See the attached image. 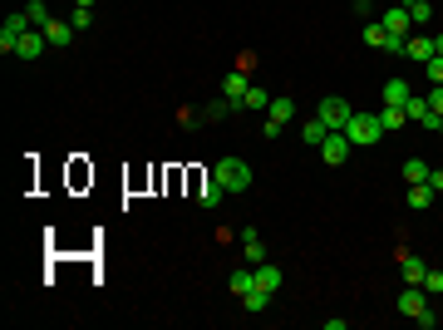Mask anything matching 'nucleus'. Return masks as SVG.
Returning <instances> with one entry per match:
<instances>
[{
  "mask_svg": "<svg viewBox=\"0 0 443 330\" xmlns=\"http://www.w3.org/2000/svg\"><path fill=\"white\" fill-rule=\"evenodd\" d=\"M286 118H296V104H291V99H271V109H266V123H261V133H266V138H276Z\"/></svg>",
  "mask_w": 443,
  "mask_h": 330,
  "instance_id": "6e6552de",
  "label": "nucleus"
},
{
  "mask_svg": "<svg viewBox=\"0 0 443 330\" xmlns=\"http://www.w3.org/2000/svg\"><path fill=\"white\" fill-rule=\"evenodd\" d=\"M281 281H286V271H281L276 261H261V266H256V286H266V291H281Z\"/></svg>",
  "mask_w": 443,
  "mask_h": 330,
  "instance_id": "4468645a",
  "label": "nucleus"
},
{
  "mask_svg": "<svg viewBox=\"0 0 443 330\" xmlns=\"http://www.w3.org/2000/svg\"><path fill=\"white\" fill-rule=\"evenodd\" d=\"M379 25H384L394 40H409V35H414V20H409V10H404V5H389V10L379 15Z\"/></svg>",
  "mask_w": 443,
  "mask_h": 330,
  "instance_id": "0eeeda50",
  "label": "nucleus"
},
{
  "mask_svg": "<svg viewBox=\"0 0 443 330\" xmlns=\"http://www.w3.org/2000/svg\"><path fill=\"white\" fill-rule=\"evenodd\" d=\"M389 40H394V35H389L379 20H374V25H364V45H374V50H389Z\"/></svg>",
  "mask_w": 443,
  "mask_h": 330,
  "instance_id": "b1692460",
  "label": "nucleus"
},
{
  "mask_svg": "<svg viewBox=\"0 0 443 330\" xmlns=\"http://www.w3.org/2000/svg\"><path fill=\"white\" fill-rule=\"evenodd\" d=\"M429 109L443 113V84H434V94H429Z\"/></svg>",
  "mask_w": 443,
  "mask_h": 330,
  "instance_id": "473e14b6",
  "label": "nucleus"
},
{
  "mask_svg": "<svg viewBox=\"0 0 443 330\" xmlns=\"http://www.w3.org/2000/svg\"><path fill=\"white\" fill-rule=\"evenodd\" d=\"M409 99H414V94H409V84H404V79H389V84H384V104H399V109H404Z\"/></svg>",
  "mask_w": 443,
  "mask_h": 330,
  "instance_id": "412c9836",
  "label": "nucleus"
},
{
  "mask_svg": "<svg viewBox=\"0 0 443 330\" xmlns=\"http://www.w3.org/2000/svg\"><path fill=\"white\" fill-rule=\"evenodd\" d=\"M241 109H271V94L251 84V89H246V99H241Z\"/></svg>",
  "mask_w": 443,
  "mask_h": 330,
  "instance_id": "cd10ccee",
  "label": "nucleus"
},
{
  "mask_svg": "<svg viewBox=\"0 0 443 330\" xmlns=\"http://www.w3.org/2000/svg\"><path fill=\"white\" fill-rule=\"evenodd\" d=\"M89 20H94V5H74L69 25H74V30H89Z\"/></svg>",
  "mask_w": 443,
  "mask_h": 330,
  "instance_id": "c85d7f7f",
  "label": "nucleus"
},
{
  "mask_svg": "<svg viewBox=\"0 0 443 330\" xmlns=\"http://www.w3.org/2000/svg\"><path fill=\"white\" fill-rule=\"evenodd\" d=\"M355 5H359V10H369V5H374V0H355Z\"/></svg>",
  "mask_w": 443,
  "mask_h": 330,
  "instance_id": "c9c22d12",
  "label": "nucleus"
},
{
  "mask_svg": "<svg viewBox=\"0 0 443 330\" xmlns=\"http://www.w3.org/2000/svg\"><path fill=\"white\" fill-rule=\"evenodd\" d=\"M404 10H409L414 25H429V20H434V5H429V0H404Z\"/></svg>",
  "mask_w": 443,
  "mask_h": 330,
  "instance_id": "a878e982",
  "label": "nucleus"
},
{
  "mask_svg": "<svg viewBox=\"0 0 443 330\" xmlns=\"http://www.w3.org/2000/svg\"><path fill=\"white\" fill-rule=\"evenodd\" d=\"M222 203H226V188H222L217 178H207V183L197 188V207H207V212H212V207H222Z\"/></svg>",
  "mask_w": 443,
  "mask_h": 330,
  "instance_id": "9b49d317",
  "label": "nucleus"
},
{
  "mask_svg": "<svg viewBox=\"0 0 443 330\" xmlns=\"http://www.w3.org/2000/svg\"><path fill=\"white\" fill-rule=\"evenodd\" d=\"M74 35H79V30H74L69 20H50V25H45V40H50V45H69Z\"/></svg>",
  "mask_w": 443,
  "mask_h": 330,
  "instance_id": "dca6fc26",
  "label": "nucleus"
},
{
  "mask_svg": "<svg viewBox=\"0 0 443 330\" xmlns=\"http://www.w3.org/2000/svg\"><path fill=\"white\" fill-rule=\"evenodd\" d=\"M429 188H434V193L443 198V168H434V173H429Z\"/></svg>",
  "mask_w": 443,
  "mask_h": 330,
  "instance_id": "72a5a7b5",
  "label": "nucleus"
},
{
  "mask_svg": "<svg viewBox=\"0 0 443 330\" xmlns=\"http://www.w3.org/2000/svg\"><path fill=\"white\" fill-rule=\"evenodd\" d=\"M45 45H50V40H45V30H25V35L15 40V59H40V55H45Z\"/></svg>",
  "mask_w": 443,
  "mask_h": 330,
  "instance_id": "1a4fd4ad",
  "label": "nucleus"
},
{
  "mask_svg": "<svg viewBox=\"0 0 443 330\" xmlns=\"http://www.w3.org/2000/svg\"><path fill=\"white\" fill-rule=\"evenodd\" d=\"M424 291H429V296H443V271H429V276H424Z\"/></svg>",
  "mask_w": 443,
  "mask_h": 330,
  "instance_id": "7c9ffc66",
  "label": "nucleus"
},
{
  "mask_svg": "<svg viewBox=\"0 0 443 330\" xmlns=\"http://www.w3.org/2000/svg\"><path fill=\"white\" fill-rule=\"evenodd\" d=\"M399 266H404V286H424V276H429L424 256H414V251H399Z\"/></svg>",
  "mask_w": 443,
  "mask_h": 330,
  "instance_id": "9d476101",
  "label": "nucleus"
},
{
  "mask_svg": "<svg viewBox=\"0 0 443 330\" xmlns=\"http://www.w3.org/2000/svg\"><path fill=\"white\" fill-rule=\"evenodd\" d=\"M178 123H183V128H197V123H202V113L192 109V104H183V109H178Z\"/></svg>",
  "mask_w": 443,
  "mask_h": 330,
  "instance_id": "c756f323",
  "label": "nucleus"
},
{
  "mask_svg": "<svg viewBox=\"0 0 443 330\" xmlns=\"http://www.w3.org/2000/svg\"><path fill=\"white\" fill-rule=\"evenodd\" d=\"M404 113H409V118H419V123H424V128H429V123H434V109H429V99H419V94H414V99H409V104H404Z\"/></svg>",
  "mask_w": 443,
  "mask_h": 330,
  "instance_id": "5701e85b",
  "label": "nucleus"
},
{
  "mask_svg": "<svg viewBox=\"0 0 443 330\" xmlns=\"http://www.w3.org/2000/svg\"><path fill=\"white\" fill-rule=\"evenodd\" d=\"M326 133H330V128H326V118H311V123L301 128V138H306L311 148H321V143H326Z\"/></svg>",
  "mask_w": 443,
  "mask_h": 330,
  "instance_id": "393cba45",
  "label": "nucleus"
},
{
  "mask_svg": "<svg viewBox=\"0 0 443 330\" xmlns=\"http://www.w3.org/2000/svg\"><path fill=\"white\" fill-rule=\"evenodd\" d=\"M434 198H439V193H434L429 183H409V193H404V203H409L414 212H424V207H434Z\"/></svg>",
  "mask_w": 443,
  "mask_h": 330,
  "instance_id": "f8f14e48",
  "label": "nucleus"
},
{
  "mask_svg": "<svg viewBox=\"0 0 443 330\" xmlns=\"http://www.w3.org/2000/svg\"><path fill=\"white\" fill-rule=\"evenodd\" d=\"M424 74H429V79H434V84H443V55H434V59H429V64H424Z\"/></svg>",
  "mask_w": 443,
  "mask_h": 330,
  "instance_id": "2f4dec72",
  "label": "nucleus"
},
{
  "mask_svg": "<svg viewBox=\"0 0 443 330\" xmlns=\"http://www.w3.org/2000/svg\"><path fill=\"white\" fill-rule=\"evenodd\" d=\"M212 178L226 188V198H236V193H246V188H251V163H246V158H217Z\"/></svg>",
  "mask_w": 443,
  "mask_h": 330,
  "instance_id": "f257e3e1",
  "label": "nucleus"
},
{
  "mask_svg": "<svg viewBox=\"0 0 443 330\" xmlns=\"http://www.w3.org/2000/svg\"><path fill=\"white\" fill-rule=\"evenodd\" d=\"M271 296H276V291H266V286H251L241 301H246V311H251V316H261V311L271 306Z\"/></svg>",
  "mask_w": 443,
  "mask_h": 330,
  "instance_id": "aec40b11",
  "label": "nucleus"
},
{
  "mask_svg": "<svg viewBox=\"0 0 443 330\" xmlns=\"http://www.w3.org/2000/svg\"><path fill=\"white\" fill-rule=\"evenodd\" d=\"M434 50H439V55H443V35H434Z\"/></svg>",
  "mask_w": 443,
  "mask_h": 330,
  "instance_id": "f704fd0d",
  "label": "nucleus"
},
{
  "mask_svg": "<svg viewBox=\"0 0 443 330\" xmlns=\"http://www.w3.org/2000/svg\"><path fill=\"white\" fill-rule=\"evenodd\" d=\"M74 5H94V0H74Z\"/></svg>",
  "mask_w": 443,
  "mask_h": 330,
  "instance_id": "e433bc0d",
  "label": "nucleus"
},
{
  "mask_svg": "<svg viewBox=\"0 0 443 330\" xmlns=\"http://www.w3.org/2000/svg\"><path fill=\"white\" fill-rule=\"evenodd\" d=\"M429 173H434V168H429L424 158H404V183H429Z\"/></svg>",
  "mask_w": 443,
  "mask_h": 330,
  "instance_id": "4be33fe9",
  "label": "nucleus"
},
{
  "mask_svg": "<svg viewBox=\"0 0 443 330\" xmlns=\"http://www.w3.org/2000/svg\"><path fill=\"white\" fill-rule=\"evenodd\" d=\"M25 15H30V25H35V30H45V25H50V10H45V0H25Z\"/></svg>",
  "mask_w": 443,
  "mask_h": 330,
  "instance_id": "bb28decb",
  "label": "nucleus"
},
{
  "mask_svg": "<svg viewBox=\"0 0 443 330\" xmlns=\"http://www.w3.org/2000/svg\"><path fill=\"white\" fill-rule=\"evenodd\" d=\"M246 89H251V84H246V69H231V74L222 79V94H226V99H246Z\"/></svg>",
  "mask_w": 443,
  "mask_h": 330,
  "instance_id": "a211bd4d",
  "label": "nucleus"
},
{
  "mask_svg": "<svg viewBox=\"0 0 443 330\" xmlns=\"http://www.w3.org/2000/svg\"><path fill=\"white\" fill-rule=\"evenodd\" d=\"M241 241H246V266H261V261H266V241H261V232H256V227H246V237H241Z\"/></svg>",
  "mask_w": 443,
  "mask_h": 330,
  "instance_id": "ddd939ff",
  "label": "nucleus"
},
{
  "mask_svg": "<svg viewBox=\"0 0 443 330\" xmlns=\"http://www.w3.org/2000/svg\"><path fill=\"white\" fill-rule=\"evenodd\" d=\"M25 30H35V25H30V15H25V10H10V15H5V25H0V55H15V40H20Z\"/></svg>",
  "mask_w": 443,
  "mask_h": 330,
  "instance_id": "20e7f679",
  "label": "nucleus"
},
{
  "mask_svg": "<svg viewBox=\"0 0 443 330\" xmlns=\"http://www.w3.org/2000/svg\"><path fill=\"white\" fill-rule=\"evenodd\" d=\"M316 118H326V128H345L350 118H355V109L340 99V94H330V99H321V113Z\"/></svg>",
  "mask_w": 443,
  "mask_h": 330,
  "instance_id": "423d86ee",
  "label": "nucleus"
},
{
  "mask_svg": "<svg viewBox=\"0 0 443 330\" xmlns=\"http://www.w3.org/2000/svg\"><path fill=\"white\" fill-rule=\"evenodd\" d=\"M399 316L419 321L424 330H434V326H439V316L429 311V291H424V286H404V291H399Z\"/></svg>",
  "mask_w": 443,
  "mask_h": 330,
  "instance_id": "f03ea898",
  "label": "nucleus"
},
{
  "mask_svg": "<svg viewBox=\"0 0 443 330\" xmlns=\"http://www.w3.org/2000/svg\"><path fill=\"white\" fill-rule=\"evenodd\" d=\"M345 133H350V143H355V148H369V143H379V138H384V128H379V118H374V113H355V118L345 123Z\"/></svg>",
  "mask_w": 443,
  "mask_h": 330,
  "instance_id": "7ed1b4c3",
  "label": "nucleus"
},
{
  "mask_svg": "<svg viewBox=\"0 0 443 330\" xmlns=\"http://www.w3.org/2000/svg\"><path fill=\"white\" fill-rule=\"evenodd\" d=\"M350 153H355V143H350V133H345V128H330V133H326V143H321V158H326L330 168H340V163H345Z\"/></svg>",
  "mask_w": 443,
  "mask_h": 330,
  "instance_id": "39448f33",
  "label": "nucleus"
},
{
  "mask_svg": "<svg viewBox=\"0 0 443 330\" xmlns=\"http://www.w3.org/2000/svg\"><path fill=\"white\" fill-rule=\"evenodd\" d=\"M374 118H379V128H384V133H394V128H404V123H409V113L399 109V104H384Z\"/></svg>",
  "mask_w": 443,
  "mask_h": 330,
  "instance_id": "2eb2a0df",
  "label": "nucleus"
},
{
  "mask_svg": "<svg viewBox=\"0 0 443 330\" xmlns=\"http://www.w3.org/2000/svg\"><path fill=\"white\" fill-rule=\"evenodd\" d=\"M434 55H439V50H434V40H414V35H409V50H404V59H414V64H429Z\"/></svg>",
  "mask_w": 443,
  "mask_h": 330,
  "instance_id": "f3484780",
  "label": "nucleus"
},
{
  "mask_svg": "<svg viewBox=\"0 0 443 330\" xmlns=\"http://www.w3.org/2000/svg\"><path fill=\"white\" fill-rule=\"evenodd\" d=\"M251 286H256V266H236L231 271V296H246Z\"/></svg>",
  "mask_w": 443,
  "mask_h": 330,
  "instance_id": "6ab92c4d",
  "label": "nucleus"
}]
</instances>
